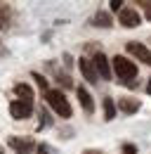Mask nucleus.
<instances>
[{
    "instance_id": "10",
    "label": "nucleus",
    "mask_w": 151,
    "mask_h": 154,
    "mask_svg": "<svg viewBox=\"0 0 151 154\" xmlns=\"http://www.w3.org/2000/svg\"><path fill=\"white\" fill-rule=\"evenodd\" d=\"M14 93L21 97V102H26V104H33V90H31L26 83H19L17 88H14Z\"/></svg>"
},
{
    "instance_id": "4",
    "label": "nucleus",
    "mask_w": 151,
    "mask_h": 154,
    "mask_svg": "<svg viewBox=\"0 0 151 154\" xmlns=\"http://www.w3.org/2000/svg\"><path fill=\"white\" fill-rule=\"evenodd\" d=\"M128 52L135 55L137 62H142V64H149L151 66V50L149 48H144L142 43H128Z\"/></svg>"
},
{
    "instance_id": "15",
    "label": "nucleus",
    "mask_w": 151,
    "mask_h": 154,
    "mask_svg": "<svg viewBox=\"0 0 151 154\" xmlns=\"http://www.w3.org/2000/svg\"><path fill=\"white\" fill-rule=\"evenodd\" d=\"M111 10L113 12H116V10L120 12V10H123V0H111Z\"/></svg>"
},
{
    "instance_id": "16",
    "label": "nucleus",
    "mask_w": 151,
    "mask_h": 154,
    "mask_svg": "<svg viewBox=\"0 0 151 154\" xmlns=\"http://www.w3.org/2000/svg\"><path fill=\"white\" fill-rule=\"evenodd\" d=\"M123 152H125V154H135V152H137V147H135V145H125Z\"/></svg>"
},
{
    "instance_id": "6",
    "label": "nucleus",
    "mask_w": 151,
    "mask_h": 154,
    "mask_svg": "<svg viewBox=\"0 0 151 154\" xmlns=\"http://www.w3.org/2000/svg\"><path fill=\"white\" fill-rule=\"evenodd\" d=\"M10 114H12V119H17V121L28 119V116L33 114V104H26V102L17 100V102H12V104H10Z\"/></svg>"
},
{
    "instance_id": "7",
    "label": "nucleus",
    "mask_w": 151,
    "mask_h": 154,
    "mask_svg": "<svg viewBox=\"0 0 151 154\" xmlns=\"http://www.w3.org/2000/svg\"><path fill=\"white\" fill-rule=\"evenodd\" d=\"M78 69L83 71L85 81H90V83H97V71H94V64L90 62V59L80 57V59H78Z\"/></svg>"
},
{
    "instance_id": "5",
    "label": "nucleus",
    "mask_w": 151,
    "mask_h": 154,
    "mask_svg": "<svg viewBox=\"0 0 151 154\" xmlns=\"http://www.w3.org/2000/svg\"><path fill=\"white\" fill-rule=\"evenodd\" d=\"M94 64V71H97V76L104 78V81H109L111 78V66H109V59H106V55H102V52H97L92 59Z\"/></svg>"
},
{
    "instance_id": "1",
    "label": "nucleus",
    "mask_w": 151,
    "mask_h": 154,
    "mask_svg": "<svg viewBox=\"0 0 151 154\" xmlns=\"http://www.w3.org/2000/svg\"><path fill=\"white\" fill-rule=\"evenodd\" d=\"M111 64H113L116 76L120 78V81H125L128 85H135V83H132V78H137V66H135V62H130V59L123 57V55H116Z\"/></svg>"
},
{
    "instance_id": "3",
    "label": "nucleus",
    "mask_w": 151,
    "mask_h": 154,
    "mask_svg": "<svg viewBox=\"0 0 151 154\" xmlns=\"http://www.w3.org/2000/svg\"><path fill=\"white\" fill-rule=\"evenodd\" d=\"M118 21H120L125 29H135V26H139L142 17H139V12H137L135 7H123V10L118 12Z\"/></svg>"
},
{
    "instance_id": "17",
    "label": "nucleus",
    "mask_w": 151,
    "mask_h": 154,
    "mask_svg": "<svg viewBox=\"0 0 151 154\" xmlns=\"http://www.w3.org/2000/svg\"><path fill=\"white\" fill-rule=\"evenodd\" d=\"M142 5H144V10H147V17L151 19V2H142Z\"/></svg>"
},
{
    "instance_id": "11",
    "label": "nucleus",
    "mask_w": 151,
    "mask_h": 154,
    "mask_svg": "<svg viewBox=\"0 0 151 154\" xmlns=\"http://www.w3.org/2000/svg\"><path fill=\"white\" fill-rule=\"evenodd\" d=\"M94 26H102V29H109L113 21H111V14H106V12H97L94 14Z\"/></svg>"
},
{
    "instance_id": "18",
    "label": "nucleus",
    "mask_w": 151,
    "mask_h": 154,
    "mask_svg": "<svg viewBox=\"0 0 151 154\" xmlns=\"http://www.w3.org/2000/svg\"><path fill=\"white\" fill-rule=\"evenodd\" d=\"M147 93L151 95V78H149V83H147Z\"/></svg>"
},
{
    "instance_id": "14",
    "label": "nucleus",
    "mask_w": 151,
    "mask_h": 154,
    "mask_svg": "<svg viewBox=\"0 0 151 154\" xmlns=\"http://www.w3.org/2000/svg\"><path fill=\"white\" fill-rule=\"evenodd\" d=\"M33 78L38 81V85H40V90H45V93H47V81H45V78L40 76V74H33Z\"/></svg>"
},
{
    "instance_id": "9",
    "label": "nucleus",
    "mask_w": 151,
    "mask_h": 154,
    "mask_svg": "<svg viewBox=\"0 0 151 154\" xmlns=\"http://www.w3.org/2000/svg\"><path fill=\"white\" fill-rule=\"evenodd\" d=\"M76 93H78V100H80V107L85 109V114H92V112H94V102H92V97H90V93H87L85 88H78Z\"/></svg>"
},
{
    "instance_id": "12",
    "label": "nucleus",
    "mask_w": 151,
    "mask_h": 154,
    "mask_svg": "<svg viewBox=\"0 0 151 154\" xmlns=\"http://www.w3.org/2000/svg\"><path fill=\"white\" fill-rule=\"evenodd\" d=\"M118 107H120V112H125V114H135V112L139 109V102H135V100H120Z\"/></svg>"
},
{
    "instance_id": "2",
    "label": "nucleus",
    "mask_w": 151,
    "mask_h": 154,
    "mask_svg": "<svg viewBox=\"0 0 151 154\" xmlns=\"http://www.w3.org/2000/svg\"><path fill=\"white\" fill-rule=\"evenodd\" d=\"M45 100H47V104L55 109V114H59L61 119H71L73 109H71L69 100L64 97L61 90H47V93H45Z\"/></svg>"
},
{
    "instance_id": "13",
    "label": "nucleus",
    "mask_w": 151,
    "mask_h": 154,
    "mask_svg": "<svg viewBox=\"0 0 151 154\" xmlns=\"http://www.w3.org/2000/svg\"><path fill=\"white\" fill-rule=\"evenodd\" d=\"M113 116H116V104H113L111 97H104V119L111 121Z\"/></svg>"
},
{
    "instance_id": "8",
    "label": "nucleus",
    "mask_w": 151,
    "mask_h": 154,
    "mask_svg": "<svg viewBox=\"0 0 151 154\" xmlns=\"http://www.w3.org/2000/svg\"><path fill=\"white\" fill-rule=\"evenodd\" d=\"M10 147L14 149L17 154H31V149H33V142L31 140H19V137H10Z\"/></svg>"
}]
</instances>
